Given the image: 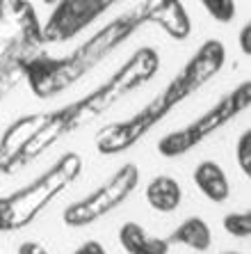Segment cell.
Returning <instances> with one entry per match:
<instances>
[{"label":"cell","instance_id":"ba28073f","mask_svg":"<svg viewBox=\"0 0 251 254\" xmlns=\"http://www.w3.org/2000/svg\"><path fill=\"white\" fill-rule=\"evenodd\" d=\"M192 144H194V140L190 135V130H181V133L164 135L158 142V149H160V154H164V156H178V154H185Z\"/></svg>","mask_w":251,"mask_h":254},{"label":"cell","instance_id":"3957f363","mask_svg":"<svg viewBox=\"0 0 251 254\" xmlns=\"http://www.w3.org/2000/svg\"><path fill=\"white\" fill-rule=\"evenodd\" d=\"M224 62V46L219 42H208L199 55L192 60V64L185 69L181 78H178V85L183 87V92H192L194 87H199L201 83H205L208 78H212L219 71Z\"/></svg>","mask_w":251,"mask_h":254},{"label":"cell","instance_id":"2e32d148","mask_svg":"<svg viewBox=\"0 0 251 254\" xmlns=\"http://www.w3.org/2000/svg\"><path fill=\"white\" fill-rule=\"evenodd\" d=\"M224 254H240V252H224Z\"/></svg>","mask_w":251,"mask_h":254},{"label":"cell","instance_id":"7c38bea8","mask_svg":"<svg viewBox=\"0 0 251 254\" xmlns=\"http://www.w3.org/2000/svg\"><path fill=\"white\" fill-rule=\"evenodd\" d=\"M73 254H107L105 245L99 241H85L82 245H78L76 250H73Z\"/></svg>","mask_w":251,"mask_h":254},{"label":"cell","instance_id":"8992f818","mask_svg":"<svg viewBox=\"0 0 251 254\" xmlns=\"http://www.w3.org/2000/svg\"><path fill=\"white\" fill-rule=\"evenodd\" d=\"M144 197L153 211L174 213L183 201V188L174 177L160 174V177L149 181V186H146V190H144Z\"/></svg>","mask_w":251,"mask_h":254},{"label":"cell","instance_id":"8fae6325","mask_svg":"<svg viewBox=\"0 0 251 254\" xmlns=\"http://www.w3.org/2000/svg\"><path fill=\"white\" fill-rule=\"evenodd\" d=\"M235 160H238L242 174H247L249 179L251 174V130H242L238 137V147H235Z\"/></svg>","mask_w":251,"mask_h":254},{"label":"cell","instance_id":"9c48e42d","mask_svg":"<svg viewBox=\"0 0 251 254\" xmlns=\"http://www.w3.org/2000/svg\"><path fill=\"white\" fill-rule=\"evenodd\" d=\"M224 231L231 234L235 238H247L251 236V213L247 211H238V213H228L224 218Z\"/></svg>","mask_w":251,"mask_h":254},{"label":"cell","instance_id":"4fadbf2b","mask_svg":"<svg viewBox=\"0 0 251 254\" xmlns=\"http://www.w3.org/2000/svg\"><path fill=\"white\" fill-rule=\"evenodd\" d=\"M240 51L249 58L251 55V25H242V30H240Z\"/></svg>","mask_w":251,"mask_h":254},{"label":"cell","instance_id":"5bb4252c","mask_svg":"<svg viewBox=\"0 0 251 254\" xmlns=\"http://www.w3.org/2000/svg\"><path fill=\"white\" fill-rule=\"evenodd\" d=\"M18 254H50V252L44 245H39V243H23L18 248Z\"/></svg>","mask_w":251,"mask_h":254},{"label":"cell","instance_id":"7a4b0ae2","mask_svg":"<svg viewBox=\"0 0 251 254\" xmlns=\"http://www.w3.org/2000/svg\"><path fill=\"white\" fill-rule=\"evenodd\" d=\"M142 16L160 25L174 39H185L192 32V21H190V14L181 0H151L144 7Z\"/></svg>","mask_w":251,"mask_h":254},{"label":"cell","instance_id":"9a60e30c","mask_svg":"<svg viewBox=\"0 0 251 254\" xmlns=\"http://www.w3.org/2000/svg\"><path fill=\"white\" fill-rule=\"evenodd\" d=\"M41 2H46V5H55V2H59V0H41Z\"/></svg>","mask_w":251,"mask_h":254},{"label":"cell","instance_id":"6da1fadb","mask_svg":"<svg viewBox=\"0 0 251 254\" xmlns=\"http://www.w3.org/2000/svg\"><path fill=\"white\" fill-rule=\"evenodd\" d=\"M137 181H140V170L133 165H126L107 186L96 190V192L89 195L85 201L71 206L69 211L64 213V222L71 227H85V225H89V222H94L99 215L107 213L117 201H121L123 197L128 195Z\"/></svg>","mask_w":251,"mask_h":254},{"label":"cell","instance_id":"5b68a950","mask_svg":"<svg viewBox=\"0 0 251 254\" xmlns=\"http://www.w3.org/2000/svg\"><path fill=\"white\" fill-rule=\"evenodd\" d=\"M119 245L126 254H169V241L153 236L140 222H126L119 229Z\"/></svg>","mask_w":251,"mask_h":254},{"label":"cell","instance_id":"52a82bcc","mask_svg":"<svg viewBox=\"0 0 251 254\" xmlns=\"http://www.w3.org/2000/svg\"><path fill=\"white\" fill-rule=\"evenodd\" d=\"M169 243L185 245V248L194 250V252H205V250H210V245H212V231L203 218L192 215V218H187L176 231H171Z\"/></svg>","mask_w":251,"mask_h":254},{"label":"cell","instance_id":"277c9868","mask_svg":"<svg viewBox=\"0 0 251 254\" xmlns=\"http://www.w3.org/2000/svg\"><path fill=\"white\" fill-rule=\"evenodd\" d=\"M192 179H194V186L199 188V192L208 201L222 204V201H226L231 197V181H228L224 167L219 163H215V160L199 163L192 172Z\"/></svg>","mask_w":251,"mask_h":254},{"label":"cell","instance_id":"30bf717a","mask_svg":"<svg viewBox=\"0 0 251 254\" xmlns=\"http://www.w3.org/2000/svg\"><path fill=\"white\" fill-rule=\"evenodd\" d=\"M203 9L215 18L217 23H231L235 18V0H199Z\"/></svg>","mask_w":251,"mask_h":254}]
</instances>
